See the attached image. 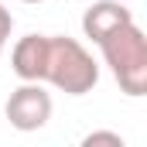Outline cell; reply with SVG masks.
I'll return each mask as SVG.
<instances>
[{"label":"cell","mask_w":147,"mask_h":147,"mask_svg":"<svg viewBox=\"0 0 147 147\" xmlns=\"http://www.w3.org/2000/svg\"><path fill=\"white\" fill-rule=\"evenodd\" d=\"M14 31V17H10V10L0 3V55H3V48H7V38Z\"/></svg>","instance_id":"7"},{"label":"cell","mask_w":147,"mask_h":147,"mask_svg":"<svg viewBox=\"0 0 147 147\" xmlns=\"http://www.w3.org/2000/svg\"><path fill=\"white\" fill-rule=\"evenodd\" d=\"M96 144L123 147V137H120V134H106V130H99V134H86V137H82V147H96Z\"/></svg>","instance_id":"6"},{"label":"cell","mask_w":147,"mask_h":147,"mask_svg":"<svg viewBox=\"0 0 147 147\" xmlns=\"http://www.w3.org/2000/svg\"><path fill=\"white\" fill-rule=\"evenodd\" d=\"M45 79L69 92V96H86L92 92V86L99 82V65L92 62V55L75 41V38H48V65H45Z\"/></svg>","instance_id":"2"},{"label":"cell","mask_w":147,"mask_h":147,"mask_svg":"<svg viewBox=\"0 0 147 147\" xmlns=\"http://www.w3.org/2000/svg\"><path fill=\"white\" fill-rule=\"evenodd\" d=\"M123 3H127V0H123Z\"/></svg>","instance_id":"9"},{"label":"cell","mask_w":147,"mask_h":147,"mask_svg":"<svg viewBox=\"0 0 147 147\" xmlns=\"http://www.w3.org/2000/svg\"><path fill=\"white\" fill-rule=\"evenodd\" d=\"M127 21H134V14L123 7V0H99V3L86 7V14H82V31H86V38H92V41L99 45L110 31H116V28L127 24Z\"/></svg>","instance_id":"5"},{"label":"cell","mask_w":147,"mask_h":147,"mask_svg":"<svg viewBox=\"0 0 147 147\" xmlns=\"http://www.w3.org/2000/svg\"><path fill=\"white\" fill-rule=\"evenodd\" d=\"M103 58L110 65L113 79L120 82V89L127 96H144L147 92V34L134 24H120L116 31L99 41Z\"/></svg>","instance_id":"1"},{"label":"cell","mask_w":147,"mask_h":147,"mask_svg":"<svg viewBox=\"0 0 147 147\" xmlns=\"http://www.w3.org/2000/svg\"><path fill=\"white\" fill-rule=\"evenodd\" d=\"M3 113H7L14 130H24V134L41 130L51 120V96L41 89V82H24V86H17L10 92Z\"/></svg>","instance_id":"3"},{"label":"cell","mask_w":147,"mask_h":147,"mask_svg":"<svg viewBox=\"0 0 147 147\" xmlns=\"http://www.w3.org/2000/svg\"><path fill=\"white\" fill-rule=\"evenodd\" d=\"M10 65H14L17 79H24V82H45L48 34H24L10 51Z\"/></svg>","instance_id":"4"},{"label":"cell","mask_w":147,"mask_h":147,"mask_svg":"<svg viewBox=\"0 0 147 147\" xmlns=\"http://www.w3.org/2000/svg\"><path fill=\"white\" fill-rule=\"evenodd\" d=\"M24 3H45V0H24Z\"/></svg>","instance_id":"8"}]
</instances>
